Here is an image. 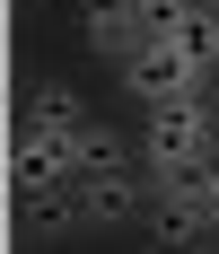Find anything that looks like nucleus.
<instances>
[{
	"instance_id": "9",
	"label": "nucleus",
	"mask_w": 219,
	"mask_h": 254,
	"mask_svg": "<svg viewBox=\"0 0 219 254\" xmlns=\"http://www.w3.org/2000/svg\"><path fill=\"white\" fill-rule=\"evenodd\" d=\"M26 131H44V140H71L79 123H88V105H79V88H62V79H44L35 97H26V114H18Z\"/></svg>"
},
{
	"instance_id": "8",
	"label": "nucleus",
	"mask_w": 219,
	"mask_h": 254,
	"mask_svg": "<svg viewBox=\"0 0 219 254\" xmlns=\"http://www.w3.org/2000/svg\"><path fill=\"white\" fill-rule=\"evenodd\" d=\"M18 228L35 237V246H62V237L88 228V210H79V184L71 193H18Z\"/></svg>"
},
{
	"instance_id": "3",
	"label": "nucleus",
	"mask_w": 219,
	"mask_h": 254,
	"mask_svg": "<svg viewBox=\"0 0 219 254\" xmlns=\"http://www.w3.org/2000/svg\"><path fill=\"white\" fill-rule=\"evenodd\" d=\"M149 219H158V246H175V254H193L202 237H219L202 176H184V184H158V193H149Z\"/></svg>"
},
{
	"instance_id": "10",
	"label": "nucleus",
	"mask_w": 219,
	"mask_h": 254,
	"mask_svg": "<svg viewBox=\"0 0 219 254\" xmlns=\"http://www.w3.org/2000/svg\"><path fill=\"white\" fill-rule=\"evenodd\" d=\"M71 167H79V176H114V167H132V140H123L114 123L88 114V123L71 131Z\"/></svg>"
},
{
	"instance_id": "11",
	"label": "nucleus",
	"mask_w": 219,
	"mask_h": 254,
	"mask_svg": "<svg viewBox=\"0 0 219 254\" xmlns=\"http://www.w3.org/2000/svg\"><path fill=\"white\" fill-rule=\"evenodd\" d=\"M202 193H211V219H219V158L202 167Z\"/></svg>"
},
{
	"instance_id": "6",
	"label": "nucleus",
	"mask_w": 219,
	"mask_h": 254,
	"mask_svg": "<svg viewBox=\"0 0 219 254\" xmlns=\"http://www.w3.org/2000/svg\"><path fill=\"white\" fill-rule=\"evenodd\" d=\"M149 35H158V0H114V9H88V44H97L114 70L149 44Z\"/></svg>"
},
{
	"instance_id": "4",
	"label": "nucleus",
	"mask_w": 219,
	"mask_h": 254,
	"mask_svg": "<svg viewBox=\"0 0 219 254\" xmlns=\"http://www.w3.org/2000/svg\"><path fill=\"white\" fill-rule=\"evenodd\" d=\"M9 184L18 193H71L79 167H71V140H44V131H9Z\"/></svg>"
},
{
	"instance_id": "5",
	"label": "nucleus",
	"mask_w": 219,
	"mask_h": 254,
	"mask_svg": "<svg viewBox=\"0 0 219 254\" xmlns=\"http://www.w3.org/2000/svg\"><path fill=\"white\" fill-rule=\"evenodd\" d=\"M149 167H114V176H79V210H88V228H123V219H141L149 210Z\"/></svg>"
},
{
	"instance_id": "2",
	"label": "nucleus",
	"mask_w": 219,
	"mask_h": 254,
	"mask_svg": "<svg viewBox=\"0 0 219 254\" xmlns=\"http://www.w3.org/2000/svg\"><path fill=\"white\" fill-rule=\"evenodd\" d=\"M114 79H123V97L141 105V114H158V105H184V97H211V70H193V62H184L175 44H158V35H149V44L132 53Z\"/></svg>"
},
{
	"instance_id": "1",
	"label": "nucleus",
	"mask_w": 219,
	"mask_h": 254,
	"mask_svg": "<svg viewBox=\"0 0 219 254\" xmlns=\"http://www.w3.org/2000/svg\"><path fill=\"white\" fill-rule=\"evenodd\" d=\"M211 158H219V114H211V97H184V105H158V114H149V131H141L149 184H184V176H202Z\"/></svg>"
},
{
	"instance_id": "7",
	"label": "nucleus",
	"mask_w": 219,
	"mask_h": 254,
	"mask_svg": "<svg viewBox=\"0 0 219 254\" xmlns=\"http://www.w3.org/2000/svg\"><path fill=\"white\" fill-rule=\"evenodd\" d=\"M158 44H175L193 70L219 62V9L211 0H158Z\"/></svg>"
}]
</instances>
